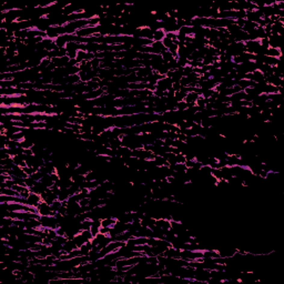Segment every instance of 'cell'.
Wrapping results in <instances>:
<instances>
[{
    "mask_svg": "<svg viewBox=\"0 0 284 284\" xmlns=\"http://www.w3.org/2000/svg\"><path fill=\"white\" fill-rule=\"evenodd\" d=\"M39 221L41 222V227H48V229H57L59 227L58 220L54 217L51 215H46V217H40Z\"/></svg>",
    "mask_w": 284,
    "mask_h": 284,
    "instance_id": "6da1fadb",
    "label": "cell"
},
{
    "mask_svg": "<svg viewBox=\"0 0 284 284\" xmlns=\"http://www.w3.org/2000/svg\"><path fill=\"white\" fill-rule=\"evenodd\" d=\"M37 211H38V214L40 217H46V215H51V217H54V214L57 212H53L51 210V206L49 204H47L46 202H40V204L37 206Z\"/></svg>",
    "mask_w": 284,
    "mask_h": 284,
    "instance_id": "7a4b0ae2",
    "label": "cell"
},
{
    "mask_svg": "<svg viewBox=\"0 0 284 284\" xmlns=\"http://www.w3.org/2000/svg\"><path fill=\"white\" fill-rule=\"evenodd\" d=\"M98 33V29L97 27H85V28L79 29L76 31V36L78 37H81V38H89V37H92L93 35Z\"/></svg>",
    "mask_w": 284,
    "mask_h": 284,
    "instance_id": "3957f363",
    "label": "cell"
},
{
    "mask_svg": "<svg viewBox=\"0 0 284 284\" xmlns=\"http://www.w3.org/2000/svg\"><path fill=\"white\" fill-rule=\"evenodd\" d=\"M172 85H173V82H172L171 78L163 77V78H161L160 80H158V82H156V89H160L161 91L167 92L169 89L172 88Z\"/></svg>",
    "mask_w": 284,
    "mask_h": 284,
    "instance_id": "277c9868",
    "label": "cell"
},
{
    "mask_svg": "<svg viewBox=\"0 0 284 284\" xmlns=\"http://www.w3.org/2000/svg\"><path fill=\"white\" fill-rule=\"evenodd\" d=\"M40 202H42L41 195L33 193V192H30L29 196L26 199V204L29 206H33V208H37L40 204Z\"/></svg>",
    "mask_w": 284,
    "mask_h": 284,
    "instance_id": "5b68a950",
    "label": "cell"
},
{
    "mask_svg": "<svg viewBox=\"0 0 284 284\" xmlns=\"http://www.w3.org/2000/svg\"><path fill=\"white\" fill-rule=\"evenodd\" d=\"M282 39H283L282 36L276 35V33H272L267 38V40H269V47H271V48H281V46H282Z\"/></svg>",
    "mask_w": 284,
    "mask_h": 284,
    "instance_id": "8992f818",
    "label": "cell"
},
{
    "mask_svg": "<svg viewBox=\"0 0 284 284\" xmlns=\"http://www.w3.org/2000/svg\"><path fill=\"white\" fill-rule=\"evenodd\" d=\"M245 45V51L248 53H255V51L259 49L261 45H260V40H248L244 42Z\"/></svg>",
    "mask_w": 284,
    "mask_h": 284,
    "instance_id": "52a82bcc",
    "label": "cell"
},
{
    "mask_svg": "<svg viewBox=\"0 0 284 284\" xmlns=\"http://www.w3.org/2000/svg\"><path fill=\"white\" fill-rule=\"evenodd\" d=\"M50 27H51V23H50L49 20H48L46 17H42V18H40L39 22L37 23L36 29H38V30L41 32H46Z\"/></svg>",
    "mask_w": 284,
    "mask_h": 284,
    "instance_id": "ba28073f",
    "label": "cell"
},
{
    "mask_svg": "<svg viewBox=\"0 0 284 284\" xmlns=\"http://www.w3.org/2000/svg\"><path fill=\"white\" fill-rule=\"evenodd\" d=\"M41 43H42L45 50H47V51H52V50L58 49V47L56 46V43H54V40L49 39V38H45Z\"/></svg>",
    "mask_w": 284,
    "mask_h": 284,
    "instance_id": "9c48e42d",
    "label": "cell"
},
{
    "mask_svg": "<svg viewBox=\"0 0 284 284\" xmlns=\"http://www.w3.org/2000/svg\"><path fill=\"white\" fill-rule=\"evenodd\" d=\"M266 56L272 58H282V50L281 48H271L269 47V49L266 51Z\"/></svg>",
    "mask_w": 284,
    "mask_h": 284,
    "instance_id": "30bf717a",
    "label": "cell"
},
{
    "mask_svg": "<svg viewBox=\"0 0 284 284\" xmlns=\"http://www.w3.org/2000/svg\"><path fill=\"white\" fill-rule=\"evenodd\" d=\"M156 225L163 229V230H169V229H171V221L163 219V218H160V219L156 220Z\"/></svg>",
    "mask_w": 284,
    "mask_h": 284,
    "instance_id": "8fae6325",
    "label": "cell"
},
{
    "mask_svg": "<svg viewBox=\"0 0 284 284\" xmlns=\"http://www.w3.org/2000/svg\"><path fill=\"white\" fill-rule=\"evenodd\" d=\"M40 229L41 227V222L39 221V219H36V218H32V219H29V220L26 221V229Z\"/></svg>",
    "mask_w": 284,
    "mask_h": 284,
    "instance_id": "7c38bea8",
    "label": "cell"
},
{
    "mask_svg": "<svg viewBox=\"0 0 284 284\" xmlns=\"http://www.w3.org/2000/svg\"><path fill=\"white\" fill-rule=\"evenodd\" d=\"M227 162L229 167H233V165H239L240 162V156L239 154H229L227 158Z\"/></svg>",
    "mask_w": 284,
    "mask_h": 284,
    "instance_id": "4fadbf2b",
    "label": "cell"
},
{
    "mask_svg": "<svg viewBox=\"0 0 284 284\" xmlns=\"http://www.w3.org/2000/svg\"><path fill=\"white\" fill-rule=\"evenodd\" d=\"M76 248H79L77 246V244L75 243V241H73V240H68V241L63 244V251L66 253L72 252V251H73V250H76Z\"/></svg>",
    "mask_w": 284,
    "mask_h": 284,
    "instance_id": "5bb4252c",
    "label": "cell"
},
{
    "mask_svg": "<svg viewBox=\"0 0 284 284\" xmlns=\"http://www.w3.org/2000/svg\"><path fill=\"white\" fill-rule=\"evenodd\" d=\"M258 28V23H255V22H251V21H245L244 26L242 27V30L244 32H246V33H250V32L254 31L255 29Z\"/></svg>",
    "mask_w": 284,
    "mask_h": 284,
    "instance_id": "9a60e30c",
    "label": "cell"
},
{
    "mask_svg": "<svg viewBox=\"0 0 284 284\" xmlns=\"http://www.w3.org/2000/svg\"><path fill=\"white\" fill-rule=\"evenodd\" d=\"M199 97H200V94L193 92V91H190V92L187 93V97H185L184 101L188 103V104H193V103H195V101L198 100Z\"/></svg>",
    "mask_w": 284,
    "mask_h": 284,
    "instance_id": "2e32d148",
    "label": "cell"
},
{
    "mask_svg": "<svg viewBox=\"0 0 284 284\" xmlns=\"http://www.w3.org/2000/svg\"><path fill=\"white\" fill-rule=\"evenodd\" d=\"M183 78V72H182V68H179L177 70L172 71V76H171V80L172 82H180V80Z\"/></svg>",
    "mask_w": 284,
    "mask_h": 284,
    "instance_id": "e0dca14e",
    "label": "cell"
},
{
    "mask_svg": "<svg viewBox=\"0 0 284 284\" xmlns=\"http://www.w3.org/2000/svg\"><path fill=\"white\" fill-rule=\"evenodd\" d=\"M54 43H56V46H57L58 48H66V46H67V43H68V40H67L66 35H62V36L57 37V38L54 39Z\"/></svg>",
    "mask_w": 284,
    "mask_h": 284,
    "instance_id": "ac0fdd59",
    "label": "cell"
},
{
    "mask_svg": "<svg viewBox=\"0 0 284 284\" xmlns=\"http://www.w3.org/2000/svg\"><path fill=\"white\" fill-rule=\"evenodd\" d=\"M92 248V244H91V241L87 242L85 244L79 248V251H80V255H89V253Z\"/></svg>",
    "mask_w": 284,
    "mask_h": 284,
    "instance_id": "d6986e66",
    "label": "cell"
},
{
    "mask_svg": "<svg viewBox=\"0 0 284 284\" xmlns=\"http://www.w3.org/2000/svg\"><path fill=\"white\" fill-rule=\"evenodd\" d=\"M46 36H47V38L52 39V40H54L57 37H59V33H58L57 31V27H56V26H51L46 31Z\"/></svg>",
    "mask_w": 284,
    "mask_h": 284,
    "instance_id": "ffe728a7",
    "label": "cell"
},
{
    "mask_svg": "<svg viewBox=\"0 0 284 284\" xmlns=\"http://www.w3.org/2000/svg\"><path fill=\"white\" fill-rule=\"evenodd\" d=\"M117 222V219H114L112 217H106L101 220V227H112L114 223Z\"/></svg>",
    "mask_w": 284,
    "mask_h": 284,
    "instance_id": "44dd1931",
    "label": "cell"
},
{
    "mask_svg": "<svg viewBox=\"0 0 284 284\" xmlns=\"http://www.w3.org/2000/svg\"><path fill=\"white\" fill-rule=\"evenodd\" d=\"M141 38L153 40V31L149 27H143L141 28Z\"/></svg>",
    "mask_w": 284,
    "mask_h": 284,
    "instance_id": "7402d4cb",
    "label": "cell"
},
{
    "mask_svg": "<svg viewBox=\"0 0 284 284\" xmlns=\"http://www.w3.org/2000/svg\"><path fill=\"white\" fill-rule=\"evenodd\" d=\"M165 37V31L163 29H159L153 32V41H162Z\"/></svg>",
    "mask_w": 284,
    "mask_h": 284,
    "instance_id": "603a6c76",
    "label": "cell"
},
{
    "mask_svg": "<svg viewBox=\"0 0 284 284\" xmlns=\"http://www.w3.org/2000/svg\"><path fill=\"white\" fill-rule=\"evenodd\" d=\"M40 181L42 182L43 184L46 185L47 188L50 189L51 187H52L53 184H54V181H53L52 179H51V177H50V174H46V175H43L42 179L40 180Z\"/></svg>",
    "mask_w": 284,
    "mask_h": 284,
    "instance_id": "cb8c5ba5",
    "label": "cell"
},
{
    "mask_svg": "<svg viewBox=\"0 0 284 284\" xmlns=\"http://www.w3.org/2000/svg\"><path fill=\"white\" fill-rule=\"evenodd\" d=\"M69 196H70V194H69L68 189H60V192L58 194V200H60L62 202V201H66V200L69 199Z\"/></svg>",
    "mask_w": 284,
    "mask_h": 284,
    "instance_id": "d4e9b609",
    "label": "cell"
},
{
    "mask_svg": "<svg viewBox=\"0 0 284 284\" xmlns=\"http://www.w3.org/2000/svg\"><path fill=\"white\" fill-rule=\"evenodd\" d=\"M14 220L11 218H1L0 219V227H11L14 225Z\"/></svg>",
    "mask_w": 284,
    "mask_h": 284,
    "instance_id": "484cf974",
    "label": "cell"
},
{
    "mask_svg": "<svg viewBox=\"0 0 284 284\" xmlns=\"http://www.w3.org/2000/svg\"><path fill=\"white\" fill-rule=\"evenodd\" d=\"M73 241H75V243L77 244V246L78 248H80V246H82V245L85 244V243H87L85 240V238L81 235V233H79V234L75 235V238H73Z\"/></svg>",
    "mask_w": 284,
    "mask_h": 284,
    "instance_id": "4316f807",
    "label": "cell"
},
{
    "mask_svg": "<svg viewBox=\"0 0 284 284\" xmlns=\"http://www.w3.org/2000/svg\"><path fill=\"white\" fill-rule=\"evenodd\" d=\"M240 30H241V28H240V27H239V26L236 25V23H235V21H234V23L230 25V26H229V27L227 28V31L229 32L230 35H232V36L235 35V33H236L238 31H240Z\"/></svg>",
    "mask_w": 284,
    "mask_h": 284,
    "instance_id": "83f0119b",
    "label": "cell"
},
{
    "mask_svg": "<svg viewBox=\"0 0 284 284\" xmlns=\"http://www.w3.org/2000/svg\"><path fill=\"white\" fill-rule=\"evenodd\" d=\"M161 56H162V59H163V62H165V63H169V62H171L172 60H174L175 58L173 57V54L172 53H170L169 51H165V52L161 53Z\"/></svg>",
    "mask_w": 284,
    "mask_h": 284,
    "instance_id": "f1b7e54d",
    "label": "cell"
},
{
    "mask_svg": "<svg viewBox=\"0 0 284 284\" xmlns=\"http://www.w3.org/2000/svg\"><path fill=\"white\" fill-rule=\"evenodd\" d=\"M85 58H87V51H82V50H79L78 54L76 57V60L78 62V64H80L81 62L85 61Z\"/></svg>",
    "mask_w": 284,
    "mask_h": 284,
    "instance_id": "f546056e",
    "label": "cell"
},
{
    "mask_svg": "<svg viewBox=\"0 0 284 284\" xmlns=\"http://www.w3.org/2000/svg\"><path fill=\"white\" fill-rule=\"evenodd\" d=\"M35 143H33V141H31V140H29V139H23L22 141H20V147L21 148H23V149H31V147L33 146Z\"/></svg>",
    "mask_w": 284,
    "mask_h": 284,
    "instance_id": "4dcf8cb0",
    "label": "cell"
},
{
    "mask_svg": "<svg viewBox=\"0 0 284 284\" xmlns=\"http://www.w3.org/2000/svg\"><path fill=\"white\" fill-rule=\"evenodd\" d=\"M206 103H209V99H205V98H203L202 96H200L199 98H198V100L195 101V104L198 106H200V108H205Z\"/></svg>",
    "mask_w": 284,
    "mask_h": 284,
    "instance_id": "1f68e13d",
    "label": "cell"
},
{
    "mask_svg": "<svg viewBox=\"0 0 284 284\" xmlns=\"http://www.w3.org/2000/svg\"><path fill=\"white\" fill-rule=\"evenodd\" d=\"M80 233H81V235L85 238V242L91 241V240L93 239V235H92V233H91V231L90 230H82Z\"/></svg>",
    "mask_w": 284,
    "mask_h": 284,
    "instance_id": "d6a6232c",
    "label": "cell"
},
{
    "mask_svg": "<svg viewBox=\"0 0 284 284\" xmlns=\"http://www.w3.org/2000/svg\"><path fill=\"white\" fill-rule=\"evenodd\" d=\"M18 147H20V141H14V140H8L7 141L8 149H16Z\"/></svg>",
    "mask_w": 284,
    "mask_h": 284,
    "instance_id": "836d02e7",
    "label": "cell"
},
{
    "mask_svg": "<svg viewBox=\"0 0 284 284\" xmlns=\"http://www.w3.org/2000/svg\"><path fill=\"white\" fill-rule=\"evenodd\" d=\"M51 210H52L53 212H58V210L60 209L61 206H62V202H61L60 200H54V202L51 204Z\"/></svg>",
    "mask_w": 284,
    "mask_h": 284,
    "instance_id": "e575fe53",
    "label": "cell"
},
{
    "mask_svg": "<svg viewBox=\"0 0 284 284\" xmlns=\"http://www.w3.org/2000/svg\"><path fill=\"white\" fill-rule=\"evenodd\" d=\"M188 106H189V104L185 102L184 100H183V101H179V102H177V111H184L188 109Z\"/></svg>",
    "mask_w": 284,
    "mask_h": 284,
    "instance_id": "d590c367",
    "label": "cell"
},
{
    "mask_svg": "<svg viewBox=\"0 0 284 284\" xmlns=\"http://www.w3.org/2000/svg\"><path fill=\"white\" fill-rule=\"evenodd\" d=\"M91 224H92V221L90 220V219H87V220H85L83 222H81V231L82 230H90Z\"/></svg>",
    "mask_w": 284,
    "mask_h": 284,
    "instance_id": "8d00e7d4",
    "label": "cell"
},
{
    "mask_svg": "<svg viewBox=\"0 0 284 284\" xmlns=\"http://www.w3.org/2000/svg\"><path fill=\"white\" fill-rule=\"evenodd\" d=\"M177 64H179V67L180 68H184L185 66H188L189 64L188 58H177Z\"/></svg>",
    "mask_w": 284,
    "mask_h": 284,
    "instance_id": "74e56055",
    "label": "cell"
},
{
    "mask_svg": "<svg viewBox=\"0 0 284 284\" xmlns=\"http://www.w3.org/2000/svg\"><path fill=\"white\" fill-rule=\"evenodd\" d=\"M182 72H183V77H188L189 75H191L192 72H193V68L188 64L184 68H182Z\"/></svg>",
    "mask_w": 284,
    "mask_h": 284,
    "instance_id": "f35d334b",
    "label": "cell"
},
{
    "mask_svg": "<svg viewBox=\"0 0 284 284\" xmlns=\"http://www.w3.org/2000/svg\"><path fill=\"white\" fill-rule=\"evenodd\" d=\"M25 184H26V187H27V188L31 189L32 187H33V185L36 184V181H33V180H32V179H31L30 177H25Z\"/></svg>",
    "mask_w": 284,
    "mask_h": 284,
    "instance_id": "ab89813d",
    "label": "cell"
},
{
    "mask_svg": "<svg viewBox=\"0 0 284 284\" xmlns=\"http://www.w3.org/2000/svg\"><path fill=\"white\" fill-rule=\"evenodd\" d=\"M91 62V66H92V69H96V68H100V64H101V59H98V58H93L92 60L90 61Z\"/></svg>",
    "mask_w": 284,
    "mask_h": 284,
    "instance_id": "60d3db41",
    "label": "cell"
},
{
    "mask_svg": "<svg viewBox=\"0 0 284 284\" xmlns=\"http://www.w3.org/2000/svg\"><path fill=\"white\" fill-rule=\"evenodd\" d=\"M162 43H163V46L165 47L167 49H169V48H170V47H171V45L173 43V41H172V40H171V39H169L168 37H164L163 40H162Z\"/></svg>",
    "mask_w": 284,
    "mask_h": 284,
    "instance_id": "b9f144b4",
    "label": "cell"
},
{
    "mask_svg": "<svg viewBox=\"0 0 284 284\" xmlns=\"http://www.w3.org/2000/svg\"><path fill=\"white\" fill-rule=\"evenodd\" d=\"M185 161H187V159H185L184 154H182V153H177V163H185Z\"/></svg>",
    "mask_w": 284,
    "mask_h": 284,
    "instance_id": "7bdbcfd3",
    "label": "cell"
},
{
    "mask_svg": "<svg viewBox=\"0 0 284 284\" xmlns=\"http://www.w3.org/2000/svg\"><path fill=\"white\" fill-rule=\"evenodd\" d=\"M259 40H260L261 47L265 48V49H269V40H267V38H262V39H259Z\"/></svg>",
    "mask_w": 284,
    "mask_h": 284,
    "instance_id": "ee69618b",
    "label": "cell"
},
{
    "mask_svg": "<svg viewBox=\"0 0 284 284\" xmlns=\"http://www.w3.org/2000/svg\"><path fill=\"white\" fill-rule=\"evenodd\" d=\"M22 169H23V171L27 173V175H31V174H33L35 172H37V170H35V169L31 167H25V168H22Z\"/></svg>",
    "mask_w": 284,
    "mask_h": 284,
    "instance_id": "f6af8a7d",
    "label": "cell"
},
{
    "mask_svg": "<svg viewBox=\"0 0 284 284\" xmlns=\"http://www.w3.org/2000/svg\"><path fill=\"white\" fill-rule=\"evenodd\" d=\"M110 230H111V227H100V232H99V233H102V234H104V235H109V233H110Z\"/></svg>",
    "mask_w": 284,
    "mask_h": 284,
    "instance_id": "bcb514c9",
    "label": "cell"
},
{
    "mask_svg": "<svg viewBox=\"0 0 284 284\" xmlns=\"http://www.w3.org/2000/svg\"><path fill=\"white\" fill-rule=\"evenodd\" d=\"M152 146H154V147H163L164 146V140H162V139H156V141L153 142Z\"/></svg>",
    "mask_w": 284,
    "mask_h": 284,
    "instance_id": "7dc6e473",
    "label": "cell"
},
{
    "mask_svg": "<svg viewBox=\"0 0 284 284\" xmlns=\"http://www.w3.org/2000/svg\"><path fill=\"white\" fill-rule=\"evenodd\" d=\"M75 66H78V62H77V60H76V59H70L66 68H71V67H75Z\"/></svg>",
    "mask_w": 284,
    "mask_h": 284,
    "instance_id": "c3c4849f",
    "label": "cell"
},
{
    "mask_svg": "<svg viewBox=\"0 0 284 284\" xmlns=\"http://www.w3.org/2000/svg\"><path fill=\"white\" fill-rule=\"evenodd\" d=\"M172 89H173L175 92H177V91H180V90H181V85H180V82H173Z\"/></svg>",
    "mask_w": 284,
    "mask_h": 284,
    "instance_id": "681fc988",
    "label": "cell"
},
{
    "mask_svg": "<svg viewBox=\"0 0 284 284\" xmlns=\"http://www.w3.org/2000/svg\"><path fill=\"white\" fill-rule=\"evenodd\" d=\"M89 202H90V199L89 198H85V199H82L80 202H79V204L81 206H87L89 205Z\"/></svg>",
    "mask_w": 284,
    "mask_h": 284,
    "instance_id": "f907efd6",
    "label": "cell"
},
{
    "mask_svg": "<svg viewBox=\"0 0 284 284\" xmlns=\"http://www.w3.org/2000/svg\"><path fill=\"white\" fill-rule=\"evenodd\" d=\"M245 21H246L245 19H236V20H235V23H236V25H238L239 27H240V28L242 29V27L244 26Z\"/></svg>",
    "mask_w": 284,
    "mask_h": 284,
    "instance_id": "816d5d0a",
    "label": "cell"
},
{
    "mask_svg": "<svg viewBox=\"0 0 284 284\" xmlns=\"http://www.w3.org/2000/svg\"><path fill=\"white\" fill-rule=\"evenodd\" d=\"M195 163V160H188V161H185V165H187V168H193V165H194Z\"/></svg>",
    "mask_w": 284,
    "mask_h": 284,
    "instance_id": "f5cc1de1",
    "label": "cell"
},
{
    "mask_svg": "<svg viewBox=\"0 0 284 284\" xmlns=\"http://www.w3.org/2000/svg\"><path fill=\"white\" fill-rule=\"evenodd\" d=\"M58 213H60L61 215H66L67 214V208L66 206H61L60 209L58 210Z\"/></svg>",
    "mask_w": 284,
    "mask_h": 284,
    "instance_id": "db71d44e",
    "label": "cell"
},
{
    "mask_svg": "<svg viewBox=\"0 0 284 284\" xmlns=\"http://www.w3.org/2000/svg\"><path fill=\"white\" fill-rule=\"evenodd\" d=\"M23 153H25L26 156H33V153H32L31 149H26Z\"/></svg>",
    "mask_w": 284,
    "mask_h": 284,
    "instance_id": "11a10c76",
    "label": "cell"
}]
</instances>
